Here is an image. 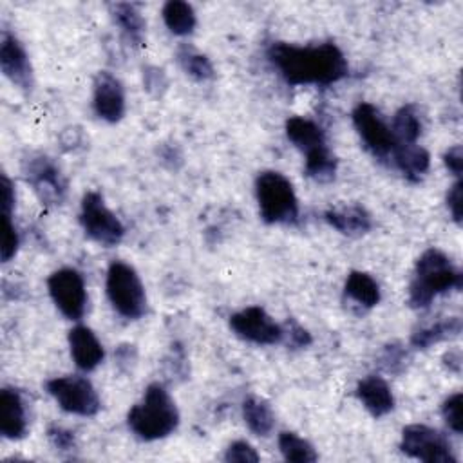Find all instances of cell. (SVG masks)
<instances>
[{"label": "cell", "mask_w": 463, "mask_h": 463, "mask_svg": "<svg viewBox=\"0 0 463 463\" xmlns=\"http://www.w3.org/2000/svg\"><path fill=\"white\" fill-rule=\"evenodd\" d=\"M344 293L362 309H371L380 302V288L376 280L364 271H351L347 275Z\"/></svg>", "instance_id": "21"}, {"label": "cell", "mask_w": 463, "mask_h": 463, "mask_svg": "<svg viewBox=\"0 0 463 463\" xmlns=\"http://www.w3.org/2000/svg\"><path fill=\"white\" fill-rule=\"evenodd\" d=\"M282 342H286L289 347H304L311 342V336L295 320H288L282 326Z\"/></svg>", "instance_id": "32"}, {"label": "cell", "mask_w": 463, "mask_h": 463, "mask_svg": "<svg viewBox=\"0 0 463 463\" xmlns=\"http://www.w3.org/2000/svg\"><path fill=\"white\" fill-rule=\"evenodd\" d=\"M447 206H449V212L452 213L454 221L459 222L461 221V181L459 179L450 186V190L447 194Z\"/></svg>", "instance_id": "36"}, {"label": "cell", "mask_w": 463, "mask_h": 463, "mask_svg": "<svg viewBox=\"0 0 463 463\" xmlns=\"http://www.w3.org/2000/svg\"><path fill=\"white\" fill-rule=\"evenodd\" d=\"M242 418L248 429L257 436H266L275 425V416L268 402L257 396H248L242 402Z\"/></svg>", "instance_id": "23"}, {"label": "cell", "mask_w": 463, "mask_h": 463, "mask_svg": "<svg viewBox=\"0 0 463 463\" xmlns=\"http://www.w3.org/2000/svg\"><path fill=\"white\" fill-rule=\"evenodd\" d=\"M459 333H461V318L459 317H450V318L439 320L436 324H430V326L421 327L416 333H412L411 344H412V347L427 349L432 344H438V342H443L447 338L458 336Z\"/></svg>", "instance_id": "22"}, {"label": "cell", "mask_w": 463, "mask_h": 463, "mask_svg": "<svg viewBox=\"0 0 463 463\" xmlns=\"http://www.w3.org/2000/svg\"><path fill=\"white\" fill-rule=\"evenodd\" d=\"M356 396L374 418L385 416L394 407V396L389 383L376 374H369L358 383Z\"/></svg>", "instance_id": "17"}, {"label": "cell", "mask_w": 463, "mask_h": 463, "mask_svg": "<svg viewBox=\"0 0 463 463\" xmlns=\"http://www.w3.org/2000/svg\"><path fill=\"white\" fill-rule=\"evenodd\" d=\"M391 134L396 145H409L418 141L421 134V119L412 105H405L394 114Z\"/></svg>", "instance_id": "24"}, {"label": "cell", "mask_w": 463, "mask_h": 463, "mask_svg": "<svg viewBox=\"0 0 463 463\" xmlns=\"http://www.w3.org/2000/svg\"><path fill=\"white\" fill-rule=\"evenodd\" d=\"M391 157L398 170L403 174V177L412 183H418L427 174L430 165L429 152L416 143L396 145Z\"/></svg>", "instance_id": "19"}, {"label": "cell", "mask_w": 463, "mask_h": 463, "mask_svg": "<svg viewBox=\"0 0 463 463\" xmlns=\"http://www.w3.org/2000/svg\"><path fill=\"white\" fill-rule=\"evenodd\" d=\"M230 327L239 338L257 345L282 342V326L259 306H250L233 313L230 317Z\"/></svg>", "instance_id": "12"}, {"label": "cell", "mask_w": 463, "mask_h": 463, "mask_svg": "<svg viewBox=\"0 0 463 463\" xmlns=\"http://www.w3.org/2000/svg\"><path fill=\"white\" fill-rule=\"evenodd\" d=\"M306 174L318 183H329L335 177L336 159L327 146L306 156Z\"/></svg>", "instance_id": "28"}, {"label": "cell", "mask_w": 463, "mask_h": 463, "mask_svg": "<svg viewBox=\"0 0 463 463\" xmlns=\"http://www.w3.org/2000/svg\"><path fill=\"white\" fill-rule=\"evenodd\" d=\"M286 136L306 156L327 146L322 127L302 116H293L286 121Z\"/></svg>", "instance_id": "18"}, {"label": "cell", "mask_w": 463, "mask_h": 463, "mask_svg": "<svg viewBox=\"0 0 463 463\" xmlns=\"http://www.w3.org/2000/svg\"><path fill=\"white\" fill-rule=\"evenodd\" d=\"M112 307L125 318L136 320L146 311V295L136 269L121 260H112L105 280Z\"/></svg>", "instance_id": "5"}, {"label": "cell", "mask_w": 463, "mask_h": 463, "mask_svg": "<svg viewBox=\"0 0 463 463\" xmlns=\"http://www.w3.org/2000/svg\"><path fill=\"white\" fill-rule=\"evenodd\" d=\"M268 60L289 85H331L347 74L345 56L331 42L318 45L277 42L269 45Z\"/></svg>", "instance_id": "1"}, {"label": "cell", "mask_w": 463, "mask_h": 463, "mask_svg": "<svg viewBox=\"0 0 463 463\" xmlns=\"http://www.w3.org/2000/svg\"><path fill=\"white\" fill-rule=\"evenodd\" d=\"M47 288L54 306L69 320H80L87 307L85 280L74 268H61L49 275Z\"/></svg>", "instance_id": "10"}, {"label": "cell", "mask_w": 463, "mask_h": 463, "mask_svg": "<svg viewBox=\"0 0 463 463\" xmlns=\"http://www.w3.org/2000/svg\"><path fill=\"white\" fill-rule=\"evenodd\" d=\"M112 18L132 43H141L143 33H145V20L134 5L130 4L112 5Z\"/></svg>", "instance_id": "26"}, {"label": "cell", "mask_w": 463, "mask_h": 463, "mask_svg": "<svg viewBox=\"0 0 463 463\" xmlns=\"http://www.w3.org/2000/svg\"><path fill=\"white\" fill-rule=\"evenodd\" d=\"M279 449L286 461L311 463V461H317V458H318L309 441H306L304 438L297 436L295 432H288V430L279 434Z\"/></svg>", "instance_id": "27"}, {"label": "cell", "mask_w": 463, "mask_h": 463, "mask_svg": "<svg viewBox=\"0 0 463 463\" xmlns=\"http://www.w3.org/2000/svg\"><path fill=\"white\" fill-rule=\"evenodd\" d=\"M24 177L33 186L43 204H61L67 194V183L60 168L43 154H31L24 159Z\"/></svg>", "instance_id": "9"}, {"label": "cell", "mask_w": 463, "mask_h": 463, "mask_svg": "<svg viewBox=\"0 0 463 463\" xmlns=\"http://www.w3.org/2000/svg\"><path fill=\"white\" fill-rule=\"evenodd\" d=\"M382 360H383V365H385L387 371H398L405 362V353L400 345L392 344V345L385 347V353H383Z\"/></svg>", "instance_id": "35"}, {"label": "cell", "mask_w": 463, "mask_h": 463, "mask_svg": "<svg viewBox=\"0 0 463 463\" xmlns=\"http://www.w3.org/2000/svg\"><path fill=\"white\" fill-rule=\"evenodd\" d=\"M177 58H179V63L184 69V72L190 74L192 78L201 80V81L213 78V65H212V61L206 56H203L197 51H194L192 47L183 45L179 49V52H177Z\"/></svg>", "instance_id": "29"}, {"label": "cell", "mask_w": 463, "mask_h": 463, "mask_svg": "<svg viewBox=\"0 0 463 463\" xmlns=\"http://www.w3.org/2000/svg\"><path fill=\"white\" fill-rule=\"evenodd\" d=\"M461 402H463L461 392H454V394L449 396V398L443 402V405H441V416H443L445 423L449 425V429L454 430L456 434H461V432H463Z\"/></svg>", "instance_id": "30"}, {"label": "cell", "mask_w": 463, "mask_h": 463, "mask_svg": "<svg viewBox=\"0 0 463 463\" xmlns=\"http://www.w3.org/2000/svg\"><path fill=\"white\" fill-rule=\"evenodd\" d=\"M445 165L447 168L456 175L459 177L461 175V168H463V152H461V146L459 145H454L450 146L447 152H445Z\"/></svg>", "instance_id": "37"}, {"label": "cell", "mask_w": 463, "mask_h": 463, "mask_svg": "<svg viewBox=\"0 0 463 463\" xmlns=\"http://www.w3.org/2000/svg\"><path fill=\"white\" fill-rule=\"evenodd\" d=\"M94 110L96 114L109 121L116 123L125 114V90L116 76L107 71L98 72L94 80Z\"/></svg>", "instance_id": "14"}, {"label": "cell", "mask_w": 463, "mask_h": 463, "mask_svg": "<svg viewBox=\"0 0 463 463\" xmlns=\"http://www.w3.org/2000/svg\"><path fill=\"white\" fill-rule=\"evenodd\" d=\"M80 222L85 233L101 246H116L123 235L125 228L121 221L107 208L99 192H87L81 199Z\"/></svg>", "instance_id": "6"}, {"label": "cell", "mask_w": 463, "mask_h": 463, "mask_svg": "<svg viewBox=\"0 0 463 463\" xmlns=\"http://www.w3.org/2000/svg\"><path fill=\"white\" fill-rule=\"evenodd\" d=\"M226 461H239V463H257L259 461V454L255 452V449L246 443V441H233L224 454Z\"/></svg>", "instance_id": "33"}, {"label": "cell", "mask_w": 463, "mask_h": 463, "mask_svg": "<svg viewBox=\"0 0 463 463\" xmlns=\"http://www.w3.org/2000/svg\"><path fill=\"white\" fill-rule=\"evenodd\" d=\"M14 208V188L5 174H2V213H9Z\"/></svg>", "instance_id": "38"}, {"label": "cell", "mask_w": 463, "mask_h": 463, "mask_svg": "<svg viewBox=\"0 0 463 463\" xmlns=\"http://www.w3.org/2000/svg\"><path fill=\"white\" fill-rule=\"evenodd\" d=\"M353 125L373 156L387 159L392 154L396 146L394 137L374 105L367 101L358 103L353 110Z\"/></svg>", "instance_id": "11"}, {"label": "cell", "mask_w": 463, "mask_h": 463, "mask_svg": "<svg viewBox=\"0 0 463 463\" xmlns=\"http://www.w3.org/2000/svg\"><path fill=\"white\" fill-rule=\"evenodd\" d=\"M47 438L51 441V445L58 450H71L74 449V434L63 427L52 425L47 430Z\"/></svg>", "instance_id": "34"}, {"label": "cell", "mask_w": 463, "mask_h": 463, "mask_svg": "<svg viewBox=\"0 0 463 463\" xmlns=\"http://www.w3.org/2000/svg\"><path fill=\"white\" fill-rule=\"evenodd\" d=\"M326 221L345 235H362L367 233L373 226L371 215L365 208L349 204V206H338L326 212Z\"/></svg>", "instance_id": "20"}, {"label": "cell", "mask_w": 463, "mask_h": 463, "mask_svg": "<svg viewBox=\"0 0 463 463\" xmlns=\"http://www.w3.org/2000/svg\"><path fill=\"white\" fill-rule=\"evenodd\" d=\"M456 288H461V271L441 250L429 248L416 260L409 302L412 307H427L434 297Z\"/></svg>", "instance_id": "3"}, {"label": "cell", "mask_w": 463, "mask_h": 463, "mask_svg": "<svg viewBox=\"0 0 463 463\" xmlns=\"http://www.w3.org/2000/svg\"><path fill=\"white\" fill-rule=\"evenodd\" d=\"M0 432L7 439H20L27 432L25 405L16 389L0 391Z\"/></svg>", "instance_id": "15"}, {"label": "cell", "mask_w": 463, "mask_h": 463, "mask_svg": "<svg viewBox=\"0 0 463 463\" xmlns=\"http://www.w3.org/2000/svg\"><path fill=\"white\" fill-rule=\"evenodd\" d=\"M18 250V233L9 213H2V260L7 262Z\"/></svg>", "instance_id": "31"}, {"label": "cell", "mask_w": 463, "mask_h": 463, "mask_svg": "<svg viewBox=\"0 0 463 463\" xmlns=\"http://www.w3.org/2000/svg\"><path fill=\"white\" fill-rule=\"evenodd\" d=\"M45 387L49 394L56 400V403L71 414L94 416L101 407L96 389L83 376H76V374L56 376V378H51L45 383Z\"/></svg>", "instance_id": "8"}, {"label": "cell", "mask_w": 463, "mask_h": 463, "mask_svg": "<svg viewBox=\"0 0 463 463\" xmlns=\"http://www.w3.org/2000/svg\"><path fill=\"white\" fill-rule=\"evenodd\" d=\"M260 217L271 224H293L298 219V201L293 184L280 172H260L255 181Z\"/></svg>", "instance_id": "4"}, {"label": "cell", "mask_w": 463, "mask_h": 463, "mask_svg": "<svg viewBox=\"0 0 463 463\" xmlns=\"http://www.w3.org/2000/svg\"><path fill=\"white\" fill-rule=\"evenodd\" d=\"M163 20L165 25L170 29V33L177 36L190 34L195 27V13L190 4L181 0H170L163 5Z\"/></svg>", "instance_id": "25"}, {"label": "cell", "mask_w": 463, "mask_h": 463, "mask_svg": "<svg viewBox=\"0 0 463 463\" xmlns=\"http://www.w3.org/2000/svg\"><path fill=\"white\" fill-rule=\"evenodd\" d=\"M69 347L74 364L81 371L96 369L103 360V345L87 326H74L69 331Z\"/></svg>", "instance_id": "16"}, {"label": "cell", "mask_w": 463, "mask_h": 463, "mask_svg": "<svg viewBox=\"0 0 463 463\" xmlns=\"http://www.w3.org/2000/svg\"><path fill=\"white\" fill-rule=\"evenodd\" d=\"M0 67L2 72L24 90H31L33 87V69L29 56L18 38L7 31L2 33L0 42Z\"/></svg>", "instance_id": "13"}, {"label": "cell", "mask_w": 463, "mask_h": 463, "mask_svg": "<svg viewBox=\"0 0 463 463\" xmlns=\"http://www.w3.org/2000/svg\"><path fill=\"white\" fill-rule=\"evenodd\" d=\"M400 449L403 454L425 463H456L458 461L447 436L432 427L420 425V423H412L403 429Z\"/></svg>", "instance_id": "7"}, {"label": "cell", "mask_w": 463, "mask_h": 463, "mask_svg": "<svg viewBox=\"0 0 463 463\" xmlns=\"http://www.w3.org/2000/svg\"><path fill=\"white\" fill-rule=\"evenodd\" d=\"M130 430L145 439L154 441L172 434L179 423V411L168 391L159 383H150L141 398L127 414Z\"/></svg>", "instance_id": "2"}]
</instances>
